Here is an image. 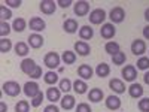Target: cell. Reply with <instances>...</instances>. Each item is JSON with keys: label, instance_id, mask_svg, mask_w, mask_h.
I'll return each instance as SVG.
<instances>
[{"label": "cell", "instance_id": "obj_11", "mask_svg": "<svg viewBox=\"0 0 149 112\" xmlns=\"http://www.w3.org/2000/svg\"><path fill=\"white\" fill-rule=\"evenodd\" d=\"M122 76H124V79H125V81L133 82L136 78H137V70H136L134 66L128 64V66H125V67L122 69Z\"/></svg>", "mask_w": 149, "mask_h": 112}, {"label": "cell", "instance_id": "obj_28", "mask_svg": "<svg viewBox=\"0 0 149 112\" xmlns=\"http://www.w3.org/2000/svg\"><path fill=\"white\" fill-rule=\"evenodd\" d=\"M125 60H127L125 52H122V51H119V52H116V54L112 55V61H113V64H116V66L124 64V63H125Z\"/></svg>", "mask_w": 149, "mask_h": 112}, {"label": "cell", "instance_id": "obj_37", "mask_svg": "<svg viewBox=\"0 0 149 112\" xmlns=\"http://www.w3.org/2000/svg\"><path fill=\"white\" fill-rule=\"evenodd\" d=\"M0 18H2V21L12 18V12L9 9H6L5 6H0Z\"/></svg>", "mask_w": 149, "mask_h": 112}, {"label": "cell", "instance_id": "obj_8", "mask_svg": "<svg viewBox=\"0 0 149 112\" xmlns=\"http://www.w3.org/2000/svg\"><path fill=\"white\" fill-rule=\"evenodd\" d=\"M109 18L112 20V22H122L124 18H125V12H124L122 8L116 6L110 10V14H109Z\"/></svg>", "mask_w": 149, "mask_h": 112}, {"label": "cell", "instance_id": "obj_40", "mask_svg": "<svg viewBox=\"0 0 149 112\" xmlns=\"http://www.w3.org/2000/svg\"><path fill=\"white\" fill-rule=\"evenodd\" d=\"M76 112H93L88 103H79L76 108Z\"/></svg>", "mask_w": 149, "mask_h": 112}, {"label": "cell", "instance_id": "obj_30", "mask_svg": "<svg viewBox=\"0 0 149 112\" xmlns=\"http://www.w3.org/2000/svg\"><path fill=\"white\" fill-rule=\"evenodd\" d=\"M104 49H106V52L110 54V55H113V54H116V52L121 51L119 45H118L116 42H107V43L104 45Z\"/></svg>", "mask_w": 149, "mask_h": 112}, {"label": "cell", "instance_id": "obj_32", "mask_svg": "<svg viewBox=\"0 0 149 112\" xmlns=\"http://www.w3.org/2000/svg\"><path fill=\"white\" fill-rule=\"evenodd\" d=\"M10 48H12V42L9 39H5V37H3V39L0 41V52L6 54V52L10 51Z\"/></svg>", "mask_w": 149, "mask_h": 112}, {"label": "cell", "instance_id": "obj_3", "mask_svg": "<svg viewBox=\"0 0 149 112\" xmlns=\"http://www.w3.org/2000/svg\"><path fill=\"white\" fill-rule=\"evenodd\" d=\"M90 22L91 24H102L104 20H106V12L103 10V9H94V10H91L90 12Z\"/></svg>", "mask_w": 149, "mask_h": 112}, {"label": "cell", "instance_id": "obj_31", "mask_svg": "<svg viewBox=\"0 0 149 112\" xmlns=\"http://www.w3.org/2000/svg\"><path fill=\"white\" fill-rule=\"evenodd\" d=\"M61 58H63V61L66 64H73L74 61H76V54H74L73 51H64Z\"/></svg>", "mask_w": 149, "mask_h": 112}, {"label": "cell", "instance_id": "obj_34", "mask_svg": "<svg viewBox=\"0 0 149 112\" xmlns=\"http://www.w3.org/2000/svg\"><path fill=\"white\" fill-rule=\"evenodd\" d=\"M72 88H73V85H72L70 79L64 78V79H61V81H60V90H61V91L67 93V91H70Z\"/></svg>", "mask_w": 149, "mask_h": 112}, {"label": "cell", "instance_id": "obj_10", "mask_svg": "<svg viewBox=\"0 0 149 112\" xmlns=\"http://www.w3.org/2000/svg\"><path fill=\"white\" fill-rule=\"evenodd\" d=\"M40 6V10L43 12V14H46V15H51V14H54L55 12V9H57V3H54L52 0H42V2L39 3Z\"/></svg>", "mask_w": 149, "mask_h": 112}, {"label": "cell", "instance_id": "obj_1", "mask_svg": "<svg viewBox=\"0 0 149 112\" xmlns=\"http://www.w3.org/2000/svg\"><path fill=\"white\" fill-rule=\"evenodd\" d=\"M2 88H3V91H5L8 96H10V97H15V96H18V94L21 93V87H19V84L15 82V81H8V82H5V84L2 85Z\"/></svg>", "mask_w": 149, "mask_h": 112}, {"label": "cell", "instance_id": "obj_14", "mask_svg": "<svg viewBox=\"0 0 149 112\" xmlns=\"http://www.w3.org/2000/svg\"><path fill=\"white\" fill-rule=\"evenodd\" d=\"M45 27H46V24H45V21H43L42 18L33 17V18L30 20V29H31V30H34V32H42V30H45Z\"/></svg>", "mask_w": 149, "mask_h": 112}, {"label": "cell", "instance_id": "obj_19", "mask_svg": "<svg viewBox=\"0 0 149 112\" xmlns=\"http://www.w3.org/2000/svg\"><path fill=\"white\" fill-rule=\"evenodd\" d=\"M61 108L63 109H66V111H70V109H73L74 108V103H76V100H74V97L73 96H70V94H66L63 99H61Z\"/></svg>", "mask_w": 149, "mask_h": 112}, {"label": "cell", "instance_id": "obj_5", "mask_svg": "<svg viewBox=\"0 0 149 112\" xmlns=\"http://www.w3.org/2000/svg\"><path fill=\"white\" fill-rule=\"evenodd\" d=\"M74 14H76L78 17H85L86 14L90 12V3L85 2V0H81V2H76L74 3Z\"/></svg>", "mask_w": 149, "mask_h": 112}, {"label": "cell", "instance_id": "obj_42", "mask_svg": "<svg viewBox=\"0 0 149 112\" xmlns=\"http://www.w3.org/2000/svg\"><path fill=\"white\" fill-rule=\"evenodd\" d=\"M21 3V0H6V5H9L10 8H19Z\"/></svg>", "mask_w": 149, "mask_h": 112}, {"label": "cell", "instance_id": "obj_4", "mask_svg": "<svg viewBox=\"0 0 149 112\" xmlns=\"http://www.w3.org/2000/svg\"><path fill=\"white\" fill-rule=\"evenodd\" d=\"M60 55L57 54V52H48L46 55H45V58H43V63L49 67V69H55V67H58V64H60Z\"/></svg>", "mask_w": 149, "mask_h": 112}, {"label": "cell", "instance_id": "obj_22", "mask_svg": "<svg viewBox=\"0 0 149 112\" xmlns=\"http://www.w3.org/2000/svg\"><path fill=\"white\" fill-rule=\"evenodd\" d=\"M103 91L100 90V88H93V90H90V93H88V100L90 102H94V103H98L103 99Z\"/></svg>", "mask_w": 149, "mask_h": 112}, {"label": "cell", "instance_id": "obj_13", "mask_svg": "<svg viewBox=\"0 0 149 112\" xmlns=\"http://www.w3.org/2000/svg\"><path fill=\"white\" fill-rule=\"evenodd\" d=\"M78 75L82 78V79H91L93 78V69L90 64H81L78 67Z\"/></svg>", "mask_w": 149, "mask_h": 112}, {"label": "cell", "instance_id": "obj_6", "mask_svg": "<svg viewBox=\"0 0 149 112\" xmlns=\"http://www.w3.org/2000/svg\"><path fill=\"white\" fill-rule=\"evenodd\" d=\"M100 34H102L103 39H112V37H113V36L116 34L115 26H113V24H110V22L103 24L102 29H100Z\"/></svg>", "mask_w": 149, "mask_h": 112}, {"label": "cell", "instance_id": "obj_41", "mask_svg": "<svg viewBox=\"0 0 149 112\" xmlns=\"http://www.w3.org/2000/svg\"><path fill=\"white\" fill-rule=\"evenodd\" d=\"M40 76H42V67H40V66H36V69H34L33 73L30 75V78L37 79V78H40Z\"/></svg>", "mask_w": 149, "mask_h": 112}, {"label": "cell", "instance_id": "obj_38", "mask_svg": "<svg viewBox=\"0 0 149 112\" xmlns=\"http://www.w3.org/2000/svg\"><path fill=\"white\" fill-rule=\"evenodd\" d=\"M42 102H43V93L40 91L36 97L31 99V106H33V108H37V106H40V105H42Z\"/></svg>", "mask_w": 149, "mask_h": 112}, {"label": "cell", "instance_id": "obj_33", "mask_svg": "<svg viewBox=\"0 0 149 112\" xmlns=\"http://www.w3.org/2000/svg\"><path fill=\"white\" fill-rule=\"evenodd\" d=\"M29 109H30V105L27 100H19L15 105V112H29Z\"/></svg>", "mask_w": 149, "mask_h": 112}, {"label": "cell", "instance_id": "obj_7", "mask_svg": "<svg viewBox=\"0 0 149 112\" xmlns=\"http://www.w3.org/2000/svg\"><path fill=\"white\" fill-rule=\"evenodd\" d=\"M131 52L134 55H143L146 52V43L142 39H136L131 43Z\"/></svg>", "mask_w": 149, "mask_h": 112}, {"label": "cell", "instance_id": "obj_24", "mask_svg": "<svg viewBox=\"0 0 149 112\" xmlns=\"http://www.w3.org/2000/svg\"><path fill=\"white\" fill-rule=\"evenodd\" d=\"M95 73H97V76H100V78H106V76H109V73H110V67H109V64H106V63L97 64V67H95Z\"/></svg>", "mask_w": 149, "mask_h": 112}, {"label": "cell", "instance_id": "obj_47", "mask_svg": "<svg viewBox=\"0 0 149 112\" xmlns=\"http://www.w3.org/2000/svg\"><path fill=\"white\" fill-rule=\"evenodd\" d=\"M6 111H8V106L2 102V103H0V112H6Z\"/></svg>", "mask_w": 149, "mask_h": 112}, {"label": "cell", "instance_id": "obj_23", "mask_svg": "<svg viewBox=\"0 0 149 112\" xmlns=\"http://www.w3.org/2000/svg\"><path fill=\"white\" fill-rule=\"evenodd\" d=\"M86 88H88V85H86V82L82 81V79H76L73 82V90L76 94H85Z\"/></svg>", "mask_w": 149, "mask_h": 112}, {"label": "cell", "instance_id": "obj_21", "mask_svg": "<svg viewBox=\"0 0 149 112\" xmlns=\"http://www.w3.org/2000/svg\"><path fill=\"white\" fill-rule=\"evenodd\" d=\"M128 93L133 99H139L143 96V87L140 84H131L130 88H128Z\"/></svg>", "mask_w": 149, "mask_h": 112}, {"label": "cell", "instance_id": "obj_35", "mask_svg": "<svg viewBox=\"0 0 149 112\" xmlns=\"http://www.w3.org/2000/svg\"><path fill=\"white\" fill-rule=\"evenodd\" d=\"M136 64H137V69H140V70H148L149 69V58L148 57H140Z\"/></svg>", "mask_w": 149, "mask_h": 112}, {"label": "cell", "instance_id": "obj_26", "mask_svg": "<svg viewBox=\"0 0 149 112\" xmlns=\"http://www.w3.org/2000/svg\"><path fill=\"white\" fill-rule=\"evenodd\" d=\"M26 20L24 18H17L15 21H14V24H12V29H14L17 33H21V32H24L26 30Z\"/></svg>", "mask_w": 149, "mask_h": 112}, {"label": "cell", "instance_id": "obj_12", "mask_svg": "<svg viewBox=\"0 0 149 112\" xmlns=\"http://www.w3.org/2000/svg\"><path fill=\"white\" fill-rule=\"evenodd\" d=\"M74 51H76L79 55L85 57V55H88V54L91 52V48H90V45L86 43V42H84V41H78L76 43H74Z\"/></svg>", "mask_w": 149, "mask_h": 112}, {"label": "cell", "instance_id": "obj_29", "mask_svg": "<svg viewBox=\"0 0 149 112\" xmlns=\"http://www.w3.org/2000/svg\"><path fill=\"white\" fill-rule=\"evenodd\" d=\"M43 81L48 84V85H54L57 81H58V75L55 73V72H46L45 73V76H43Z\"/></svg>", "mask_w": 149, "mask_h": 112}, {"label": "cell", "instance_id": "obj_48", "mask_svg": "<svg viewBox=\"0 0 149 112\" xmlns=\"http://www.w3.org/2000/svg\"><path fill=\"white\" fill-rule=\"evenodd\" d=\"M145 20H146V21L149 22V8H148V9L145 10Z\"/></svg>", "mask_w": 149, "mask_h": 112}, {"label": "cell", "instance_id": "obj_16", "mask_svg": "<svg viewBox=\"0 0 149 112\" xmlns=\"http://www.w3.org/2000/svg\"><path fill=\"white\" fill-rule=\"evenodd\" d=\"M46 99H48L49 102H52V103L61 100L60 88H55V87H51V88H48V90H46Z\"/></svg>", "mask_w": 149, "mask_h": 112}, {"label": "cell", "instance_id": "obj_45", "mask_svg": "<svg viewBox=\"0 0 149 112\" xmlns=\"http://www.w3.org/2000/svg\"><path fill=\"white\" fill-rule=\"evenodd\" d=\"M143 36H145V39H149V26L143 29Z\"/></svg>", "mask_w": 149, "mask_h": 112}, {"label": "cell", "instance_id": "obj_25", "mask_svg": "<svg viewBox=\"0 0 149 112\" xmlns=\"http://www.w3.org/2000/svg\"><path fill=\"white\" fill-rule=\"evenodd\" d=\"M79 36H81V39H84V41H90L91 37L94 36V30L90 26H84V27L79 29Z\"/></svg>", "mask_w": 149, "mask_h": 112}, {"label": "cell", "instance_id": "obj_15", "mask_svg": "<svg viewBox=\"0 0 149 112\" xmlns=\"http://www.w3.org/2000/svg\"><path fill=\"white\" fill-rule=\"evenodd\" d=\"M109 87H110V90L112 91H115L118 94H122V93H125V85H124V82L121 79H112L109 82Z\"/></svg>", "mask_w": 149, "mask_h": 112}, {"label": "cell", "instance_id": "obj_9", "mask_svg": "<svg viewBox=\"0 0 149 112\" xmlns=\"http://www.w3.org/2000/svg\"><path fill=\"white\" fill-rule=\"evenodd\" d=\"M36 63H34V60H31V58H24L22 61H21V64H19V67H21V70L26 73V75H30L33 73V70L36 69Z\"/></svg>", "mask_w": 149, "mask_h": 112}, {"label": "cell", "instance_id": "obj_44", "mask_svg": "<svg viewBox=\"0 0 149 112\" xmlns=\"http://www.w3.org/2000/svg\"><path fill=\"white\" fill-rule=\"evenodd\" d=\"M57 5L61 6V8H69V6L72 5V0H58Z\"/></svg>", "mask_w": 149, "mask_h": 112}, {"label": "cell", "instance_id": "obj_18", "mask_svg": "<svg viewBox=\"0 0 149 112\" xmlns=\"http://www.w3.org/2000/svg\"><path fill=\"white\" fill-rule=\"evenodd\" d=\"M29 43H30L31 48L37 49V48L43 46V37L40 34H37V33H33V34L29 36Z\"/></svg>", "mask_w": 149, "mask_h": 112}, {"label": "cell", "instance_id": "obj_20", "mask_svg": "<svg viewBox=\"0 0 149 112\" xmlns=\"http://www.w3.org/2000/svg\"><path fill=\"white\" fill-rule=\"evenodd\" d=\"M63 29H64L66 33H76L78 32V21L73 20V18L66 20L64 24H63Z\"/></svg>", "mask_w": 149, "mask_h": 112}, {"label": "cell", "instance_id": "obj_46", "mask_svg": "<svg viewBox=\"0 0 149 112\" xmlns=\"http://www.w3.org/2000/svg\"><path fill=\"white\" fill-rule=\"evenodd\" d=\"M143 81H145V84L149 85V72H146V73L143 75Z\"/></svg>", "mask_w": 149, "mask_h": 112}, {"label": "cell", "instance_id": "obj_2", "mask_svg": "<svg viewBox=\"0 0 149 112\" xmlns=\"http://www.w3.org/2000/svg\"><path fill=\"white\" fill-rule=\"evenodd\" d=\"M22 91H24V94H26L27 97L33 99V97H36L37 94L40 93V88H39V84L33 81V82H26V85H24Z\"/></svg>", "mask_w": 149, "mask_h": 112}, {"label": "cell", "instance_id": "obj_43", "mask_svg": "<svg viewBox=\"0 0 149 112\" xmlns=\"http://www.w3.org/2000/svg\"><path fill=\"white\" fill-rule=\"evenodd\" d=\"M43 112H60V109H58V108L52 103V105H48V106L43 109Z\"/></svg>", "mask_w": 149, "mask_h": 112}, {"label": "cell", "instance_id": "obj_36", "mask_svg": "<svg viewBox=\"0 0 149 112\" xmlns=\"http://www.w3.org/2000/svg\"><path fill=\"white\" fill-rule=\"evenodd\" d=\"M139 109L140 112H149V97H143L139 100Z\"/></svg>", "mask_w": 149, "mask_h": 112}, {"label": "cell", "instance_id": "obj_17", "mask_svg": "<svg viewBox=\"0 0 149 112\" xmlns=\"http://www.w3.org/2000/svg\"><path fill=\"white\" fill-rule=\"evenodd\" d=\"M106 106H107V109H110V111L119 109V108H121V99H119L118 96H109V97L106 99Z\"/></svg>", "mask_w": 149, "mask_h": 112}, {"label": "cell", "instance_id": "obj_27", "mask_svg": "<svg viewBox=\"0 0 149 112\" xmlns=\"http://www.w3.org/2000/svg\"><path fill=\"white\" fill-rule=\"evenodd\" d=\"M15 52H17V55H21V57L27 55V52H29V45H27L26 42H18V43L15 45Z\"/></svg>", "mask_w": 149, "mask_h": 112}, {"label": "cell", "instance_id": "obj_39", "mask_svg": "<svg viewBox=\"0 0 149 112\" xmlns=\"http://www.w3.org/2000/svg\"><path fill=\"white\" fill-rule=\"evenodd\" d=\"M10 32V26L6 22V21H2V24H0V34H2V37L8 36Z\"/></svg>", "mask_w": 149, "mask_h": 112}]
</instances>
